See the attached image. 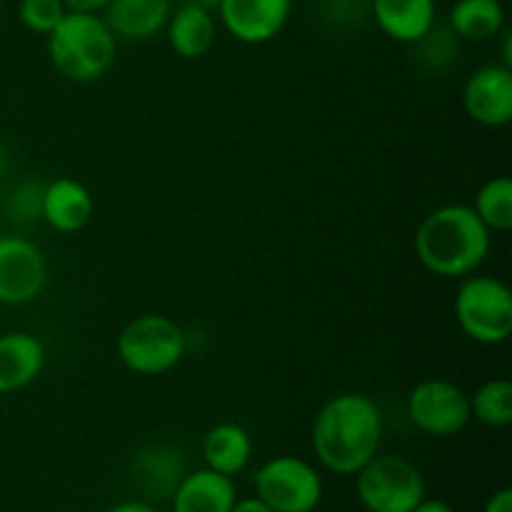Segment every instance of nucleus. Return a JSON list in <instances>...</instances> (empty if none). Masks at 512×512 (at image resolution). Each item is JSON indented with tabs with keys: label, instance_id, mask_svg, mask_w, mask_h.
I'll use <instances>...</instances> for the list:
<instances>
[{
	"label": "nucleus",
	"instance_id": "obj_13",
	"mask_svg": "<svg viewBox=\"0 0 512 512\" xmlns=\"http://www.w3.org/2000/svg\"><path fill=\"white\" fill-rule=\"evenodd\" d=\"M95 200L83 183L73 178H58L43 188L40 220L58 233H80L93 220Z\"/></svg>",
	"mask_w": 512,
	"mask_h": 512
},
{
	"label": "nucleus",
	"instance_id": "obj_22",
	"mask_svg": "<svg viewBox=\"0 0 512 512\" xmlns=\"http://www.w3.org/2000/svg\"><path fill=\"white\" fill-rule=\"evenodd\" d=\"M138 473L145 485H153V490L160 488V493L173 495L175 485L183 478V458L170 445H153L135 460Z\"/></svg>",
	"mask_w": 512,
	"mask_h": 512
},
{
	"label": "nucleus",
	"instance_id": "obj_6",
	"mask_svg": "<svg viewBox=\"0 0 512 512\" xmlns=\"http://www.w3.org/2000/svg\"><path fill=\"white\" fill-rule=\"evenodd\" d=\"M355 493L368 512H413L428 490L413 460L378 453L355 473Z\"/></svg>",
	"mask_w": 512,
	"mask_h": 512
},
{
	"label": "nucleus",
	"instance_id": "obj_10",
	"mask_svg": "<svg viewBox=\"0 0 512 512\" xmlns=\"http://www.w3.org/2000/svg\"><path fill=\"white\" fill-rule=\"evenodd\" d=\"M463 110L483 128H503L512 120V68L490 63L473 70L463 85Z\"/></svg>",
	"mask_w": 512,
	"mask_h": 512
},
{
	"label": "nucleus",
	"instance_id": "obj_14",
	"mask_svg": "<svg viewBox=\"0 0 512 512\" xmlns=\"http://www.w3.org/2000/svg\"><path fill=\"white\" fill-rule=\"evenodd\" d=\"M370 15L380 33L403 45H413L438 23L435 0H370Z\"/></svg>",
	"mask_w": 512,
	"mask_h": 512
},
{
	"label": "nucleus",
	"instance_id": "obj_29",
	"mask_svg": "<svg viewBox=\"0 0 512 512\" xmlns=\"http://www.w3.org/2000/svg\"><path fill=\"white\" fill-rule=\"evenodd\" d=\"M413 512H455V508L450 503H445V500L428 498V495H425Z\"/></svg>",
	"mask_w": 512,
	"mask_h": 512
},
{
	"label": "nucleus",
	"instance_id": "obj_7",
	"mask_svg": "<svg viewBox=\"0 0 512 512\" xmlns=\"http://www.w3.org/2000/svg\"><path fill=\"white\" fill-rule=\"evenodd\" d=\"M255 498L275 512H315L323 503L325 485L318 468L298 455H278L258 468Z\"/></svg>",
	"mask_w": 512,
	"mask_h": 512
},
{
	"label": "nucleus",
	"instance_id": "obj_18",
	"mask_svg": "<svg viewBox=\"0 0 512 512\" xmlns=\"http://www.w3.org/2000/svg\"><path fill=\"white\" fill-rule=\"evenodd\" d=\"M200 450H203L205 468L235 478L253 460V438L243 425L218 423L205 433Z\"/></svg>",
	"mask_w": 512,
	"mask_h": 512
},
{
	"label": "nucleus",
	"instance_id": "obj_16",
	"mask_svg": "<svg viewBox=\"0 0 512 512\" xmlns=\"http://www.w3.org/2000/svg\"><path fill=\"white\" fill-rule=\"evenodd\" d=\"M173 0H110L100 15L110 25L115 38L123 40H150L165 30Z\"/></svg>",
	"mask_w": 512,
	"mask_h": 512
},
{
	"label": "nucleus",
	"instance_id": "obj_25",
	"mask_svg": "<svg viewBox=\"0 0 512 512\" xmlns=\"http://www.w3.org/2000/svg\"><path fill=\"white\" fill-rule=\"evenodd\" d=\"M43 188L45 185L25 180V183L15 185L5 198V213L10 220L20 225H30L40 220V208H43Z\"/></svg>",
	"mask_w": 512,
	"mask_h": 512
},
{
	"label": "nucleus",
	"instance_id": "obj_32",
	"mask_svg": "<svg viewBox=\"0 0 512 512\" xmlns=\"http://www.w3.org/2000/svg\"><path fill=\"white\" fill-rule=\"evenodd\" d=\"M0 5H3V0H0Z\"/></svg>",
	"mask_w": 512,
	"mask_h": 512
},
{
	"label": "nucleus",
	"instance_id": "obj_27",
	"mask_svg": "<svg viewBox=\"0 0 512 512\" xmlns=\"http://www.w3.org/2000/svg\"><path fill=\"white\" fill-rule=\"evenodd\" d=\"M110 0H63L70 13H103Z\"/></svg>",
	"mask_w": 512,
	"mask_h": 512
},
{
	"label": "nucleus",
	"instance_id": "obj_5",
	"mask_svg": "<svg viewBox=\"0 0 512 512\" xmlns=\"http://www.w3.org/2000/svg\"><path fill=\"white\" fill-rule=\"evenodd\" d=\"M118 358L135 375L170 373L188 353L185 330L173 318L145 313L130 320L118 335Z\"/></svg>",
	"mask_w": 512,
	"mask_h": 512
},
{
	"label": "nucleus",
	"instance_id": "obj_2",
	"mask_svg": "<svg viewBox=\"0 0 512 512\" xmlns=\"http://www.w3.org/2000/svg\"><path fill=\"white\" fill-rule=\"evenodd\" d=\"M493 248V233L470 205H440L415 233V255L435 278L460 280L478 273Z\"/></svg>",
	"mask_w": 512,
	"mask_h": 512
},
{
	"label": "nucleus",
	"instance_id": "obj_31",
	"mask_svg": "<svg viewBox=\"0 0 512 512\" xmlns=\"http://www.w3.org/2000/svg\"><path fill=\"white\" fill-rule=\"evenodd\" d=\"M5 170H8V155H5V148L0 145V178H3Z\"/></svg>",
	"mask_w": 512,
	"mask_h": 512
},
{
	"label": "nucleus",
	"instance_id": "obj_21",
	"mask_svg": "<svg viewBox=\"0 0 512 512\" xmlns=\"http://www.w3.org/2000/svg\"><path fill=\"white\" fill-rule=\"evenodd\" d=\"M470 415L485 428H508L512 423V383L505 378L485 380L470 395Z\"/></svg>",
	"mask_w": 512,
	"mask_h": 512
},
{
	"label": "nucleus",
	"instance_id": "obj_23",
	"mask_svg": "<svg viewBox=\"0 0 512 512\" xmlns=\"http://www.w3.org/2000/svg\"><path fill=\"white\" fill-rule=\"evenodd\" d=\"M458 43L453 30L448 28V23L438 25L435 23L418 43H413L418 48V60L430 70H440L445 65H450V60L458 53Z\"/></svg>",
	"mask_w": 512,
	"mask_h": 512
},
{
	"label": "nucleus",
	"instance_id": "obj_20",
	"mask_svg": "<svg viewBox=\"0 0 512 512\" xmlns=\"http://www.w3.org/2000/svg\"><path fill=\"white\" fill-rule=\"evenodd\" d=\"M470 208L490 233H508L512 228V180L508 175L485 180L475 193V205Z\"/></svg>",
	"mask_w": 512,
	"mask_h": 512
},
{
	"label": "nucleus",
	"instance_id": "obj_1",
	"mask_svg": "<svg viewBox=\"0 0 512 512\" xmlns=\"http://www.w3.org/2000/svg\"><path fill=\"white\" fill-rule=\"evenodd\" d=\"M383 410L365 393H340L323 403L310 428L315 460L333 475H355L383 443Z\"/></svg>",
	"mask_w": 512,
	"mask_h": 512
},
{
	"label": "nucleus",
	"instance_id": "obj_12",
	"mask_svg": "<svg viewBox=\"0 0 512 512\" xmlns=\"http://www.w3.org/2000/svg\"><path fill=\"white\" fill-rule=\"evenodd\" d=\"M45 368V345L38 335L10 330L0 335V395L33 385Z\"/></svg>",
	"mask_w": 512,
	"mask_h": 512
},
{
	"label": "nucleus",
	"instance_id": "obj_3",
	"mask_svg": "<svg viewBox=\"0 0 512 512\" xmlns=\"http://www.w3.org/2000/svg\"><path fill=\"white\" fill-rule=\"evenodd\" d=\"M118 38L100 13H65L48 35L53 68L73 83H93L113 68Z\"/></svg>",
	"mask_w": 512,
	"mask_h": 512
},
{
	"label": "nucleus",
	"instance_id": "obj_17",
	"mask_svg": "<svg viewBox=\"0 0 512 512\" xmlns=\"http://www.w3.org/2000/svg\"><path fill=\"white\" fill-rule=\"evenodd\" d=\"M165 33H168V43L175 55H180L183 60H198L210 53L218 28H215L213 10L190 0V3L180 5L175 13H170Z\"/></svg>",
	"mask_w": 512,
	"mask_h": 512
},
{
	"label": "nucleus",
	"instance_id": "obj_26",
	"mask_svg": "<svg viewBox=\"0 0 512 512\" xmlns=\"http://www.w3.org/2000/svg\"><path fill=\"white\" fill-rule=\"evenodd\" d=\"M483 512H512V490L510 488L495 490V493L488 498V503H485Z\"/></svg>",
	"mask_w": 512,
	"mask_h": 512
},
{
	"label": "nucleus",
	"instance_id": "obj_11",
	"mask_svg": "<svg viewBox=\"0 0 512 512\" xmlns=\"http://www.w3.org/2000/svg\"><path fill=\"white\" fill-rule=\"evenodd\" d=\"M215 8L223 28L238 43L265 45L285 30L293 0H218Z\"/></svg>",
	"mask_w": 512,
	"mask_h": 512
},
{
	"label": "nucleus",
	"instance_id": "obj_4",
	"mask_svg": "<svg viewBox=\"0 0 512 512\" xmlns=\"http://www.w3.org/2000/svg\"><path fill=\"white\" fill-rule=\"evenodd\" d=\"M460 330L478 345H503L512 335V290L495 275H465L453 300Z\"/></svg>",
	"mask_w": 512,
	"mask_h": 512
},
{
	"label": "nucleus",
	"instance_id": "obj_8",
	"mask_svg": "<svg viewBox=\"0 0 512 512\" xmlns=\"http://www.w3.org/2000/svg\"><path fill=\"white\" fill-rule=\"evenodd\" d=\"M408 418L430 438H455L473 420L470 395L450 380H420L408 395Z\"/></svg>",
	"mask_w": 512,
	"mask_h": 512
},
{
	"label": "nucleus",
	"instance_id": "obj_30",
	"mask_svg": "<svg viewBox=\"0 0 512 512\" xmlns=\"http://www.w3.org/2000/svg\"><path fill=\"white\" fill-rule=\"evenodd\" d=\"M230 512H275V510L268 508V505L258 498H243V500L238 498V503L233 505V510Z\"/></svg>",
	"mask_w": 512,
	"mask_h": 512
},
{
	"label": "nucleus",
	"instance_id": "obj_9",
	"mask_svg": "<svg viewBox=\"0 0 512 512\" xmlns=\"http://www.w3.org/2000/svg\"><path fill=\"white\" fill-rule=\"evenodd\" d=\"M48 280L45 255L23 235H0V303L25 305L38 298Z\"/></svg>",
	"mask_w": 512,
	"mask_h": 512
},
{
	"label": "nucleus",
	"instance_id": "obj_24",
	"mask_svg": "<svg viewBox=\"0 0 512 512\" xmlns=\"http://www.w3.org/2000/svg\"><path fill=\"white\" fill-rule=\"evenodd\" d=\"M68 8L63 0H20L18 18L25 30L38 35H50L55 25L65 18Z\"/></svg>",
	"mask_w": 512,
	"mask_h": 512
},
{
	"label": "nucleus",
	"instance_id": "obj_19",
	"mask_svg": "<svg viewBox=\"0 0 512 512\" xmlns=\"http://www.w3.org/2000/svg\"><path fill=\"white\" fill-rule=\"evenodd\" d=\"M448 28L458 40L485 43L505 30V10L500 0H455L448 13Z\"/></svg>",
	"mask_w": 512,
	"mask_h": 512
},
{
	"label": "nucleus",
	"instance_id": "obj_15",
	"mask_svg": "<svg viewBox=\"0 0 512 512\" xmlns=\"http://www.w3.org/2000/svg\"><path fill=\"white\" fill-rule=\"evenodd\" d=\"M238 503L233 478L210 468L183 475L173 490V512H230Z\"/></svg>",
	"mask_w": 512,
	"mask_h": 512
},
{
	"label": "nucleus",
	"instance_id": "obj_28",
	"mask_svg": "<svg viewBox=\"0 0 512 512\" xmlns=\"http://www.w3.org/2000/svg\"><path fill=\"white\" fill-rule=\"evenodd\" d=\"M105 512H160V510L153 508L150 503H145V500H123V503L113 505V508Z\"/></svg>",
	"mask_w": 512,
	"mask_h": 512
}]
</instances>
